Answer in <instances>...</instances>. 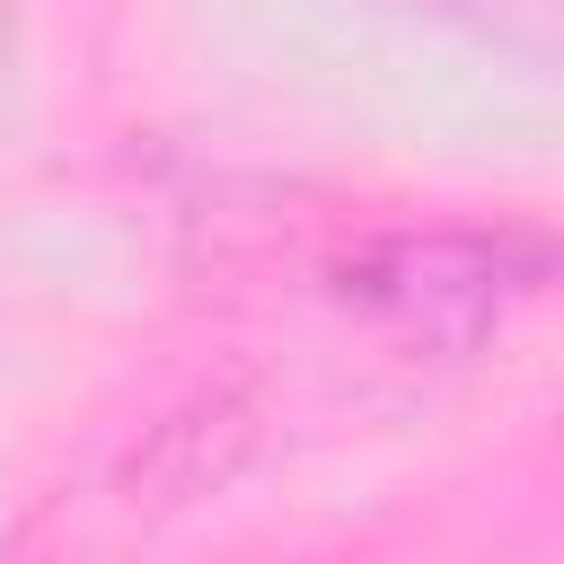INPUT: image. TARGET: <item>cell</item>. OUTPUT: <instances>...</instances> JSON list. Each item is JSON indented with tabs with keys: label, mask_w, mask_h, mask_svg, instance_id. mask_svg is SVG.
I'll list each match as a JSON object with an SVG mask.
<instances>
[{
	"label": "cell",
	"mask_w": 564,
	"mask_h": 564,
	"mask_svg": "<svg viewBox=\"0 0 564 564\" xmlns=\"http://www.w3.org/2000/svg\"><path fill=\"white\" fill-rule=\"evenodd\" d=\"M370 300L441 326V300H458V326H485L502 291H529V282H502V247H467V238H432V247H388L370 273H361Z\"/></svg>",
	"instance_id": "cell-1"
}]
</instances>
